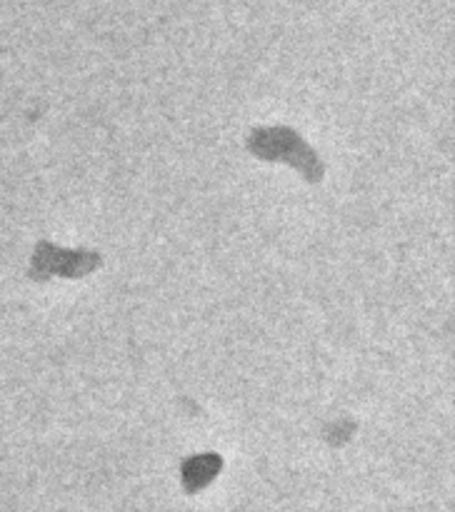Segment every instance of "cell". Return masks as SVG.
I'll return each instance as SVG.
<instances>
[{
	"instance_id": "obj_2",
	"label": "cell",
	"mask_w": 455,
	"mask_h": 512,
	"mask_svg": "<svg viewBox=\"0 0 455 512\" xmlns=\"http://www.w3.org/2000/svg\"><path fill=\"white\" fill-rule=\"evenodd\" d=\"M100 265V253L93 250H60L50 243H40L35 253V278H45L50 273H58L63 278H83L93 273Z\"/></svg>"
},
{
	"instance_id": "obj_3",
	"label": "cell",
	"mask_w": 455,
	"mask_h": 512,
	"mask_svg": "<svg viewBox=\"0 0 455 512\" xmlns=\"http://www.w3.org/2000/svg\"><path fill=\"white\" fill-rule=\"evenodd\" d=\"M220 468H223V460H220V455H215V453L193 455V458L185 460V465H183L185 488L188 490L203 488L205 483H210V480L218 475Z\"/></svg>"
},
{
	"instance_id": "obj_1",
	"label": "cell",
	"mask_w": 455,
	"mask_h": 512,
	"mask_svg": "<svg viewBox=\"0 0 455 512\" xmlns=\"http://www.w3.org/2000/svg\"><path fill=\"white\" fill-rule=\"evenodd\" d=\"M248 150L255 158L268 160V163L293 165L308 183H320L325 175V165L318 153L293 128H285V125L255 128L248 135Z\"/></svg>"
}]
</instances>
